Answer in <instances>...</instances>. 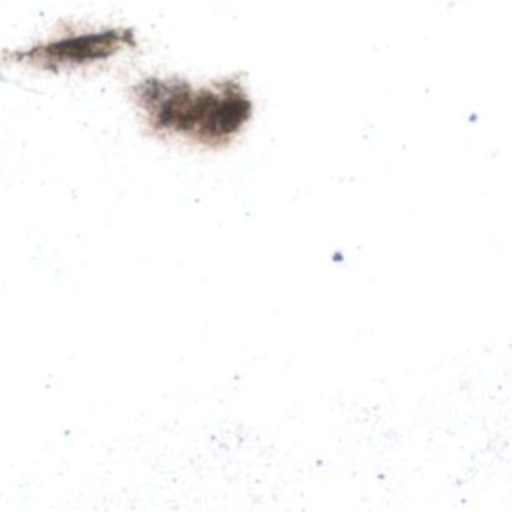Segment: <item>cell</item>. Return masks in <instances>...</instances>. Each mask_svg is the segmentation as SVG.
<instances>
[{"label": "cell", "mask_w": 512, "mask_h": 512, "mask_svg": "<svg viewBox=\"0 0 512 512\" xmlns=\"http://www.w3.org/2000/svg\"><path fill=\"white\" fill-rule=\"evenodd\" d=\"M140 100L155 124L215 145L238 133L248 119V101L235 86L194 91L182 83H146Z\"/></svg>", "instance_id": "cell-1"}, {"label": "cell", "mask_w": 512, "mask_h": 512, "mask_svg": "<svg viewBox=\"0 0 512 512\" xmlns=\"http://www.w3.org/2000/svg\"><path fill=\"white\" fill-rule=\"evenodd\" d=\"M125 38L116 32L91 35V37L70 38L50 44L43 49L29 53L28 58L44 64H74V62L94 61V59L106 58L119 49Z\"/></svg>", "instance_id": "cell-2"}]
</instances>
